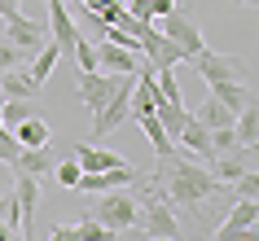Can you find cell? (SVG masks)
Segmentation results:
<instances>
[{
    "label": "cell",
    "instance_id": "cell-1",
    "mask_svg": "<svg viewBox=\"0 0 259 241\" xmlns=\"http://www.w3.org/2000/svg\"><path fill=\"white\" fill-rule=\"evenodd\" d=\"M150 180L163 188V198L171 202V206L189 211L193 219H202V206L224 193V184L211 175V167H198V162L180 158V154L167 158V162H158V175H150Z\"/></svg>",
    "mask_w": 259,
    "mask_h": 241
},
{
    "label": "cell",
    "instance_id": "cell-2",
    "mask_svg": "<svg viewBox=\"0 0 259 241\" xmlns=\"http://www.w3.org/2000/svg\"><path fill=\"white\" fill-rule=\"evenodd\" d=\"M132 92H137V70H132V75H119V83H114L110 101L93 114V140H106L119 123L132 119Z\"/></svg>",
    "mask_w": 259,
    "mask_h": 241
},
{
    "label": "cell",
    "instance_id": "cell-3",
    "mask_svg": "<svg viewBox=\"0 0 259 241\" xmlns=\"http://www.w3.org/2000/svg\"><path fill=\"white\" fill-rule=\"evenodd\" d=\"M88 215H93L97 224H106L110 232H132V228L141 224V206H137V193H101V202L97 206H88Z\"/></svg>",
    "mask_w": 259,
    "mask_h": 241
},
{
    "label": "cell",
    "instance_id": "cell-4",
    "mask_svg": "<svg viewBox=\"0 0 259 241\" xmlns=\"http://www.w3.org/2000/svg\"><path fill=\"white\" fill-rule=\"evenodd\" d=\"M189 66L198 70L206 83H233V79L250 83V66H246V57H233V53H215V49H202L198 57H189Z\"/></svg>",
    "mask_w": 259,
    "mask_h": 241
},
{
    "label": "cell",
    "instance_id": "cell-5",
    "mask_svg": "<svg viewBox=\"0 0 259 241\" xmlns=\"http://www.w3.org/2000/svg\"><path fill=\"white\" fill-rule=\"evenodd\" d=\"M158 31H163L167 40L185 53V62L198 57V53L206 49V40H202V31H198V22H193V14H189V9H180V5H176L167 18H158Z\"/></svg>",
    "mask_w": 259,
    "mask_h": 241
},
{
    "label": "cell",
    "instance_id": "cell-6",
    "mask_svg": "<svg viewBox=\"0 0 259 241\" xmlns=\"http://www.w3.org/2000/svg\"><path fill=\"white\" fill-rule=\"evenodd\" d=\"M137 40H141V53H145V62H150L154 70H176L180 62H185V53H180V49L167 40L154 22H141V27H137Z\"/></svg>",
    "mask_w": 259,
    "mask_h": 241
},
{
    "label": "cell",
    "instance_id": "cell-7",
    "mask_svg": "<svg viewBox=\"0 0 259 241\" xmlns=\"http://www.w3.org/2000/svg\"><path fill=\"white\" fill-rule=\"evenodd\" d=\"M5 44H14V49H22V53H40L44 44H49V31H44L40 18H5Z\"/></svg>",
    "mask_w": 259,
    "mask_h": 241
},
{
    "label": "cell",
    "instance_id": "cell-8",
    "mask_svg": "<svg viewBox=\"0 0 259 241\" xmlns=\"http://www.w3.org/2000/svg\"><path fill=\"white\" fill-rule=\"evenodd\" d=\"M49 40L57 44V53H62V62H70V49L79 44V35L83 31L70 22V14H66V0H49Z\"/></svg>",
    "mask_w": 259,
    "mask_h": 241
},
{
    "label": "cell",
    "instance_id": "cell-9",
    "mask_svg": "<svg viewBox=\"0 0 259 241\" xmlns=\"http://www.w3.org/2000/svg\"><path fill=\"white\" fill-rule=\"evenodd\" d=\"M114 83H119V75H106V70H79V83H75V88H79V101L97 114V110L110 101Z\"/></svg>",
    "mask_w": 259,
    "mask_h": 241
},
{
    "label": "cell",
    "instance_id": "cell-10",
    "mask_svg": "<svg viewBox=\"0 0 259 241\" xmlns=\"http://www.w3.org/2000/svg\"><path fill=\"white\" fill-rule=\"evenodd\" d=\"M123 184H141V171H132V167H114V171H93V175H79L83 193H110V188H123Z\"/></svg>",
    "mask_w": 259,
    "mask_h": 241
},
{
    "label": "cell",
    "instance_id": "cell-11",
    "mask_svg": "<svg viewBox=\"0 0 259 241\" xmlns=\"http://www.w3.org/2000/svg\"><path fill=\"white\" fill-rule=\"evenodd\" d=\"M75 162H79V171H83V175H93V171H114V167H127V162H123L119 154H110V149H101V145H75Z\"/></svg>",
    "mask_w": 259,
    "mask_h": 241
},
{
    "label": "cell",
    "instance_id": "cell-12",
    "mask_svg": "<svg viewBox=\"0 0 259 241\" xmlns=\"http://www.w3.org/2000/svg\"><path fill=\"white\" fill-rule=\"evenodd\" d=\"M97 49V70H106V75H132L137 70V53H127L119 44H93Z\"/></svg>",
    "mask_w": 259,
    "mask_h": 241
},
{
    "label": "cell",
    "instance_id": "cell-13",
    "mask_svg": "<svg viewBox=\"0 0 259 241\" xmlns=\"http://www.w3.org/2000/svg\"><path fill=\"white\" fill-rule=\"evenodd\" d=\"M176 145H185L193 158H206V162L215 158V149H211V132H206V127L193 119V114L185 119V127H180V136H176Z\"/></svg>",
    "mask_w": 259,
    "mask_h": 241
},
{
    "label": "cell",
    "instance_id": "cell-14",
    "mask_svg": "<svg viewBox=\"0 0 259 241\" xmlns=\"http://www.w3.org/2000/svg\"><path fill=\"white\" fill-rule=\"evenodd\" d=\"M53 167H57V154H53V145H35V149H22L18 154V162H14V171H27V175H53Z\"/></svg>",
    "mask_w": 259,
    "mask_h": 241
},
{
    "label": "cell",
    "instance_id": "cell-15",
    "mask_svg": "<svg viewBox=\"0 0 259 241\" xmlns=\"http://www.w3.org/2000/svg\"><path fill=\"white\" fill-rule=\"evenodd\" d=\"M211 97H215L220 106H229L233 114H242L250 101H255V92H250V83H242V79H233V83H211Z\"/></svg>",
    "mask_w": 259,
    "mask_h": 241
},
{
    "label": "cell",
    "instance_id": "cell-16",
    "mask_svg": "<svg viewBox=\"0 0 259 241\" xmlns=\"http://www.w3.org/2000/svg\"><path fill=\"white\" fill-rule=\"evenodd\" d=\"M57 62H62V53H57V44L49 40V44L40 49V53L31 57V66H22V70H27V79L35 83V88H44V83H49V75L57 70Z\"/></svg>",
    "mask_w": 259,
    "mask_h": 241
},
{
    "label": "cell",
    "instance_id": "cell-17",
    "mask_svg": "<svg viewBox=\"0 0 259 241\" xmlns=\"http://www.w3.org/2000/svg\"><path fill=\"white\" fill-rule=\"evenodd\" d=\"M35 92H40V88L27 79V70H22V66L0 75V97H5V101H35Z\"/></svg>",
    "mask_w": 259,
    "mask_h": 241
},
{
    "label": "cell",
    "instance_id": "cell-18",
    "mask_svg": "<svg viewBox=\"0 0 259 241\" xmlns=\"http://www.w3.org/2000/svg\"><path fill=\"white\" fill-rule=\"evenodd\" d=\"M193 119L202 123L206 132H220V127H233V119H237V114H233V110H229V106H220L215 97H206L202 106L193 110Z\"/></svg>",
    "mask_w": 259,
    "mask_h": 241
},
{
    "label": "cell",
    "instance_id": "cell-19",
    "mask_svg": "<svg viewBox=\"0 0 259 241\" xmlns=\"http://www.w3.org/2000/svg\"><path fill=\"white\" fill-rule=\"evenodd\" d=\"M14 132V140L22 149H35V145H49V123L40 119V114H31V119H22V123H14L9 127Z\"/></svg>",
    "mask_w": 259,
    "mask_h": 241
},
{
    "label": "cell",
    "instance_id": "cell-20",
    "mask_svg": "<svg viewBox=\"0 0 259 241\" xmlns=\"http://www.w3.org/2000/svg\"><path fill=\"white\" fill-rule=\"evenodd\" d=\"M141 132L150 136V145H154V154H158V162H167V158H176V145H171V136L163 132V123L154 119V114H141Z\"/></svg>",
    "mask_w": 259,
    "mask_h": 241
},
{
    "label": "cell",
    "instance_id": "cell-21",
    "mask_svg": "<svg viewBox=\"0 0 259 241\" xmlns=\"http://www.w3.org/2000/svg\"><path fill=\"white\" fill-rule=\"evenodd\" d=\"M233 136H237V145H246V149L259 140V106H255V101L233 119Z\"/></svg>",
    "mask_w": 259,
    "mask_h": 241
},
{
    "label": "cell",
    "instance_id": "cell-22",
    "mask_svg": "<svg viewBox=\"0 0 259 241\" xmlns=\"http://www.w3.org/2000/svg\"><path fill=\"white\" fill-rule=\"evenodd\" d=\"M154 119L163 123V132L171 136V145H176V136H180V127H185V106H176V101H158V110H154Z\"/></svg>",
    "mask_w": 259,
    "mask_h": 241
},
{
    "label": "cell",
    "instance_id": "cell-23",
    "mask_svg": "<svg viewBox=\"0 0 259 241\" xmlns=\"http://www.w3.org/2000/svg\"><path fill=\"white\" fill-rule=\"evenodd\" d=\"M255 219H259V202L255 198H237L229 219H224V228H255Z\"/></svg>",
    "mask_w": 259,
    "mask_h": 241
},
{
    "label": "cell",
    "instance_id": "cell-24",
    "mask_svg": "<svg viewBox=\"0 0 259 241\" xmlns=\"http://www.w3.org/2000/svg\"><path fill=\"white\" fill-rule=\"evenodd\" d=\"M75 232H79V241H123V232H110L106 224H97L93 215H83L75 224Z\"/></svg>",
    "mask_w": 259,
    "mask_h": 241
},
{
    "label": "cell",
    "instance_id": "cell-25",
    "mask_svg": "<svg viewBox=\"0 0 259 241\" xmlns=\"http://www.w3.org/2000/svg\"><path fill=\"white\" fill-rule=\"evenodd\" d=\"M154 83H158L163 101H176V106H185V92H180V83H176V70H154Z\"/></svg>",
    "mask_w": 259,
    "mask_h": 241
},
{
    "label": "cell",
    "instance_id": "cell-26",
    "mask_svg": "<svg viewBox=\"0 0 259 241\" xmlns=\"http://www.w3.org/2000/svg\"><path fill=\"white\" fill-rule=\"evenodd\" d=\"M53 175H57V184H62V188H75V184H79V162H75V158H57V167H53Z\"/></svg>",
    "mask_w": 259,
    "mask_h": 241
},
{
    "label": "cell",
    "instance_id": "cell-27",
    "mask_svg": "<svg viewBox=\"0 0 259 241\" xmlns=\"http://www.w3.org/2000/svg\"><path fill=\"white\" fill-rule=\"evenodd\" d=\"M35 53H22V49H14V44H0V75L5 70H18V66H27Z\"/></svg>",
    "mask_w": 259,
    "mask_h": 241
},
{
    "label": "cell",
    "instance_id": "cell-28",
    "mask_svg": "<svg viewBox=\"0 0 259 241\" xmlns=\"http://www.w3.org/2000/svg\"><path fill=\"white\" fill-rule=\"evenodd\" d=\"M18 154H22V145L14 140V132H9V127H0V167H14Z\"/></svg>",
    "mask_w": 259,
    "mask_h": 241
},
{
    "label": "cell",
    "instance_id": "cell-29",
    "mask_svg": "<svg viewBox=\"0 0 259 241\" xmlns=\"http://www.w3.org/2000/svg\"><path fill=\"white\" fill-rule=\"evenodd\" d=\"M70 57H75V66H79V70H97V49L83 40V35H79V44L70 49Z\"/></svg>",
    "mask_w": 259,
    "mask_h": 241
},
{
    "label": "cell",
    "instance_id": "cell-30",
    "mask_svg": "<svg viewBox=\"0 0 259 241\" xmlns=\"http://www.w3.org/2000/svg\"><path fill=\"white\" fill-rule=\"evenodd\" d=\"M0 114H5V127H9V123H22V119H31L35 110H31V101H5V110H0Z\"/></svg>",
    "mask_w": 259,
    "mask_h": 241
},
{
    "label": "cell",
    "instance_id": "cell-31",
    "mask_svg": "<svg viewBox=\"0 0 259 241\" xmlns=\"http://www.w3.org/2000/svg\"><path fill=\"white\" fill-rule=\"evenodd\" d=\"M211 241H259V237H255V228H224L220 224Z\"/></svg>",
    "mask_w": 259,
    "mask_h": 241
},
{
    "label": "cell",
    "instance_id": "cell-32",
    "mask_svg": "<svg viewBox=\"0 0 259 241\" xmlns=\"http://www.w3.org/2000/svg\"><path fill=\"white\" fill-rule=\"evenodd\" d=\"M233 188H237V198H255V193H259V180H255V171H242L237 180H233Z\"/></svg>",
    "mask_w": 259,
    "mask_h": 241
},
{
    "label": "cell",
    "instance_id": "cell-33",
    "mask_svg": "<svg viewBox=\"0 0 259 241\" xmlns=\"http://www.w3.org/2000/svg\"><path fill=\"white\" fill-rule=\"evenodd\" d=\"M145 5H150V18H167L176 9V0H145Z\"/></svg>",
    "mask_w": 259,
    "mask_h": 241
},
{
    "label": "cell",
    "instance_id": "cell-34",
    "mask_svg": "<svg viewBox=\"0 0 259 241\" xmlns=\"http://www.w3.org/2000/svg\"><path fill=\"white\" fill-rule=\"evenodd\" d=\"M49 241H79V232H75V224H70V228H66V224H57L53 232H49Z\"/></svg>",
    "mask_w": 259,
    "mask_h": 241
},
{
    "label": "cell",
    "instance_id": "cell-35",
    "mask_svg": "<svg viewBox=\"0 0 259 241\" xmlns=\"http://www.w3.org/2000/svg\"><path fill=\"white\" fill-rule=\"evenodd\" d=\"M22 9H18V0H0V18H18Z\"/></svg>",
    "mask_w": 259,
    "mask_h": 241
},
{
    "label": "cell",
    "instance_id": "cell-36",
    "mask_svg": "<svg viewBox=\"0 0 259 241\" xmlns=\"http://www.w3.org/2000/svg\"><path fill=\"white\" fill-rule=\"evenodd\" d=\"M145 241H167V237H145Z\"/></svg>",
    "mask_w": 259,
    "mask_h": 241
},
{
    "label": "cell",
    "instance_id": "cell-37",
    "mask_svg": "<svg viewBox=\"0 0 259 241\" xmlns=\"http://www.w3.org/2000/svg\"><path fill=\"white\" fill-rule=\"evenodd\" d=\"M114 5H127V0H114Z\"/></svg>",
    "mask_w": 259,
    "mask_h": 241
},
{
    "label": "cell",
    "instance_id": "cell-38",
    "mask_svg": "<svg viewBox=\"0 0 259 241\" xmlns=\"http://www.w3.org/2000/svg\"><path fill=\"white\" fill-rule=\"evenodd\" d=\"M242 5H255V0H242Z\"/></svg>",
    "mask_w": 259,
    "mask_h": 241
},
{
    "label": "cell",
    "instance_id": "cell-39",
    "mask_svg": "<svg viewBox=\"0 0 259 241\" xmlns=\"http://www.w3.org/2000/svg\"><path fill=\"white\" fill-rule=\"evenodd\" d=\"M0 101H5V97H0Z\"/></svg>",
    "mask_w": 259,
    "mask_h": 241
},
{
    "label": "cell",
    "instance_id": "cell-40",
    "mask_svg": "<svg viewBox=\"0 0 259 241\" xmlns=\"http://www.w3.org/2000/svg\"><path fill=\"white\" fill-rule=\"evenodd\" d=\"M75 5H79V0H75Z\"/></svg>",
    "mask_w": 259,
    "mask_h": 241
}]
</instances>
